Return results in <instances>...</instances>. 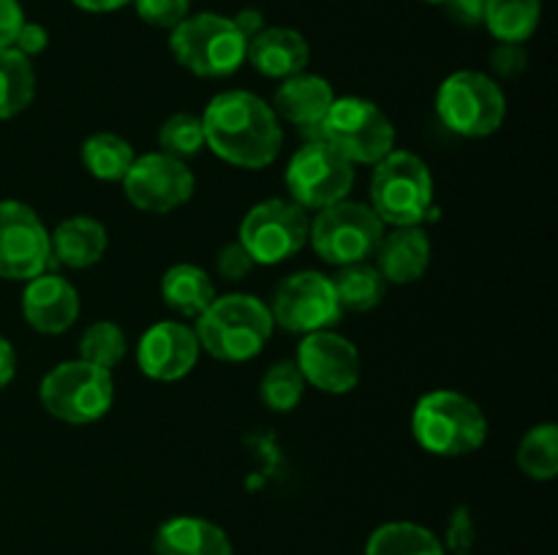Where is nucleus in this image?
I'll return each mask as SVG.
<instances>
[{"label": "nucleus", "mask_w": 558, "mask_h": 555, "mask_svg": "<svg viewBox=\"0 0 558 555\" xmlns=\"http://www.w3.org/2000/svg\"><path fill=\"white\" fill-rule=\"evenodd\" d=\"M202 118L205 147L238 169H267L283 145L281 120L265 98L248 90H227L210 98Z\"/></svg>", "instance_id": "f257e3e1"}, {"label": "nucleus", "mask_w": 558, "mask_h": 555, "mask_svg": "<svg viewBox=\"0 0 558 555\" xmlns=\"http://www.w3.org/2000/svg\"><path fill=\"white\" fill-rule=\"evenodd\" d=\"M276 321L270 308L254 294H223L196 316V341L218 362H248L270 343Z\"/></svg>", "instance_id": "f03ea898"}, {"label": "nucleus", "mask_w": 558, "mask_h": 555, "mask_svg": "<svg viewBox=\"0 0 558 555\" xmlns=\"http://www.w3.org/2000/svg\"><path fill=\"white\" fill-rule=\"evenodd\" d=\"M412 433L430 455L463 457L485 444L488 419L483 408L463 392L434 390L414 406Z\"/></svg>", "instance_id": "7ed1b4c3"}, {"label": "nucleus", "mask_w": 558, "mask_h": 555, "mask_svg": "<svg viewBox=\"0 0 558 555\" xmlns=\"http://www.w3.org/2000/svg\"><path fill=\"white\" fill-rule=\"evenodd\" d=\"M434 205L428 163L409 150H392L374 163L371 210L385 226H420Z\"/></svg>", "instance_id": "20e7f679"}, {"label": "nucleus", "mask_w": 558, "mask_h": 555, "mask_svg": "<svg viewBox=\"0 0 558 555\" xmlns=\"http://www.w3.org/2000/svg\"><path fill=\"white\" fill-rule=\"evenodd\" d=\"M169 49L174 60L191 74L205 76V79H223L245 63L248 41L238 30L232 16L205 11V14H189L174 27L169 36Z\"/></svg>", "instance_id": "39448f33"}, {"label": "nucleus", "mask_w": 558, "mask_h": 555, "mask_svg": "<svg viewBox=\"0 0 558 555\" xmlns=\"http://www.w3.org/2000/svg\"><path fill=\"white\" fill-rule=\"evenodd\" d=\"M436 114L447 131L466 139L496 134L507 118L499 82L483 71H456L436 90Z\"/></svg>", "instance_id": "423d86ee"}, {"label": "nucleus", "mask_w": 558, "mask_h": 555, "mask_svg": "<svg viewBox=\"0 0 558 555\" xmlns=\"http://www.w3.org/2000/svg\"><path fill=\"white\" fill-rule=\"evenodd\" d=\"M38 400L49 417L65 424H90L114 403V379L109 370L85 359H69L49 370L38 386Z\"/></svg>", "instance_id": "0eeeda50"}, {"label": "nucleus", "mask_w": 558, "mask_h": 555, "mask_svg": "<svg viewBox=\"0 0 558 555\" xmlns=\"http://www.w3.org/2000/svg\"><path fill=\"white\" fill-rule=\"evenodd\" d=\"M319 139L336 147L354 166H374L396 150V125L368 98L343 96L332 101L330 112L322 120Z\"/></svg>", "instance_id": "6e6552de"}, {"label": "nucleus", "mask_w": 558, "mask_h": 555, "mask_svg": "<svg viewBox=\"0 0 558 555\" xmlns=\"http://www.w3.org/2000/svg\"><path fill=\"white\" fill-rule=\"evenodd\" d=\"M385 237V223L379 221L371 205L341 199L336 205L316 210L308 223L311 248L327 264H354L368 261Z\"/></svg>", "instance_id": "1a4fd4ad"}, {"label": "nucleus", "mask_w": 558, "mask_h": 555, "mask_svg": "<svg viewBox=\"0 0 558 555\" xmlns=\"http://www.w3.org/2000/svg\"><path fill=\"white\" fill-rule=\"evenodd\" d=\"M308 223V212L292 199H265L245 212L238 243L248 250L254 264H281L305 248Z\"/></svg>", "instance_id": "9d476101"}, {"label": "nucleus", "mask_w": 558, "mask_h": 555, "mask_svg": "<svg viewBox=\"0 0 558 555\" xmlns=\"http://www.w3.org/2000/svg\"><path fill=\"white\" fill-rule=\"evenodd\" d=\"M283 183H287L289 199L305 212L325 210L349 196L354 185V163H349L325 139H314L294 152Z\"/></svg>", "instance_id": "9b49d317"}, {"label": "nucleus", "mask_w": 558, "mask_h": 555, "mask_svg": "<svg viewBox=\"0 0 558 555\" xmlns=\"http://www.w3.org/2000/svg\"><path fill=\"white\" fill-rule=\"evenodd\" d=\"M267 308H270L276 326H283L287 332H300V335L332 330L343 316L330 275L316 270H300L283 278L272 292Z\"/></svg>", "instance_id": "f8f14e48"}, {"label": "nucleus", "mask_w": 558, "mask_h": 555, "mask_svg": "<svg viewBox=\"0 0 558 555\" xmlns=\"http://www.w3.org/2000/svg\"><path fill=\"white\" fill-rule=\"evenodd\" d=\"M52 267L49 229L25 201H0V278L27 283Z\"/></svg>", "instance_id": "ddd939ff"}, {"label": "nucleus", "mask_w": 558, "mask_h": 555, "mask_svg": "<svg viewBox=\"0 0 558 555\" xmlns=\"http://www.w3.org/2000/svg\"><path fill=\"white\" fill-rule=\"evenodd\" d=\"M194 185L196 180L189 163L161 150L136 156L123 177L125 199L150 215H167L183 207L194 196Z\"/></svg>", "instance_id": "4468645a"}, {"label": "nucleus", "mask_w": 558, "mask_h": 555, "mask_svg": "<svg viewBox=\"0 0 558 555\" xmlns=\"http://www.w3.org/2000/svg\"><path fill=\"white\" fill-rule=\"evenodd\" d=\"M298 368L305 384L316 386L327 395H347L360 384L363 362L360 351L349 337L336 330H319L303 335L298 346Z\"/></svg>", "instance_id": "2eb2a0df"}, {"label": "nucleus", "mask_w": 558, "mask_h": 555, "mask_svg": "<svg viewBox=\"0 0 558 555\" xmlns=\"http://www.w3.org/2000/svg\"><path fill=\"white\" fill-rule=\"evenodd\" d=\"M194 326L183 321H158L136 343V365L153 381H180L199 362Z\"/></svg>", "instance_id": "dca6fc26"}, {"label": "nucleus", "mask_w": 558, "mask_h": 555, "mask_svg": "<svg viewBox=\"0 0 558 555\" xmlns=\"http://www.w3.org/2000/svg\"><path fill=\"white\" fill-rule=\"evenodd\" d=\"M22 316L41 335H63L80 319V292L58 272H41L25 283Z\"/></svg>", "instance_id": "f3484780"}, {"label": "nucleus", "mask_w": 558, "mask_h": 555, "mask_svg": "<svg viewBox=\"0 0 558 555\" xmlns=\"http://www.w3.org/2000/svg\"><path fill=\"white\" fill-rule=\"evenodd\" d=\"M332 101H336V92H332V85L325 76L300 71L289 79H281L278 90L272 92L270 107L278 120H287V123L300 125V128L319 131Z\"/></svg>", "instance_id": "a211bd4d"}, {"label": "nucleus", "mask_w": 558, "mask_h": 555, "mask_svg": "<svg viewBox=\"0 0 558 555\" xmlns=\"http://www.w3.org/2000/svg\"><path fill=\"white\" fill-rule=\"evenodd\" d=\"M430 237L420 226H396L381 237L374 254L376 270L387 283L407 286L420 281L430 267Z\"/></svg>", "instance_id": "6ab92c4d"}, {"label": "nucleus", "mask_w": 558, "mask_h": 555, "mask_svg": "<svg viewBox=\"0 0 558 555\" xmlns=\"http://www.w3.org/2000/svg\"><path fill=\"white\" fill-rule=\"evenodd\" d=\"M311 58L308 41L303 33L292 27H265L256 33L245 49V63L254 65L262 76L270 79H289L305 71Z\"/></svg>", "instance_id": "aec40b11"}, {"label": "nucleus", "mask_w": 558, "mask_h": 555, "mask_svg": "<svg viewBox=\"0 0 558 555\" xmlns=\"http://www.w3.org/2000/svg\"><path fill=\"white\" fill-rule=\"evenodd\" d=\"M49 245H52V264L87 270L107 254V226L93 215H71L49 232Z\"/></svg>", "instance_id": "412c9836"}, {"label": "nucleus", "mask_w": 558, "mask_h": 555, "mask_svg": "<svg viewBox=\"0 0 558 555\" xmlns=\"http://www.w3.org/2000/svg\"><path fill=\"white\" fill-rule=\"evenodd\" d=\"M156 555H234L232 539L205 517H172L156 531Z\"/></svg>", "instance_id": "4be33fe9"}, {"label": "nucleus", "mask_w": 558, "mask_h": 555, "mask_svg": "<svg viewBox=\"0 0 558 555\" xmlns=\"http://www.w3.org/2000/svg\"><path fill=\"white\" fill-rule=\"evenodd\" d=\"M161 299L174 313L196 319L216 299V283L202 267L189 264V261L172 264L161 278Z\"/></svg>", "instance_id": "5701e85b"}, {"label": "nucleus", "mask_w": 558, "mask_h": 555, "mask_svg": "<svg viewBox=\"0 0 558 555\" xmlns=\"http://www.w3.org/2000/svg\"><path fill=\"white\" fill-rule=\"evenodd\" d=\"M543 20V0H485L483 25L496 41L526 44Z\"/></svg>", "instance_id": "b1692460"}, {"label": "nucleus", "mask_w": 558, "mask_h": 555, "mask_svg": "<svg viewBox=\"0 0 558 555\" xmlns=\"http://www.w3.org/2000/svg\"><path fill=\"white\" fill-rule=\"evenodd\" d=\"M330 281L343 313L347 310L349 313L374 310L387 294V281L371 261H354V264L338 267V272L330 275Z\"/></svg>", "instance_id": "393cba45"}, {"label": "nucleus", "mask_w": 558, "mask_h": 555, "mask_svg": "<svg viewBox=\"0 0 558 555\" xmlns=\"http://www.w3.org/2000/svg\"><path fill=\"white\" fill-rule=\"evenodd\" d=\"M365 555H447L445 544L430 528L409 520H392L376 528L365 544Z\"/></svg>", "instance_id": "a878e982"}, {"label": "nucleus", "mask_w": 558, "mask_h": 555, "mask_svg": "<svg viewBox=\"0 0 558 555\" xmlns=\"http://www.w3.org/2000/svg\"><path fill=\"white\" fill-rule=\"evenodd\" d=\"M36 98V69L33 60L14 47L0 49V120L25 112Z\"/></svg>", "instance_id": "bb28decb"}, {"label": "nucleus", "mask_w": 558, "mask_h": 555, "mask_svg": "<svg viewBox=\"0 0 558 555\" xmlns=\"http://www.w3.org/2000/svg\"><path fill=\"white\" fill-rule=\"evenodd\" d=\"M80 152L87 172L96 180H101V183H123L131 163L136 161V152L131 147V141L118 134H109V131H98V134L87 136L82 141Z\"/></svg>", "instance_id": "cd10ccee"}, {"label": "nucleus", "mask_w": 558, "mask_h": 555, "mask_svg": "<svg viewBox=\"0 0 558 555\" xmlns=\"http://www.w3.org/2000/svg\"><path fill=\"white\" fill-rule=\"evenodd\" d=\"M518 466L529 479L550 482L558 473V428L554 422L534 424L518 446Z\"/></svg>", "instance_id": "c85d7f7f"}, {"label": "nucleus", "mask_w": 558, "mask_h": 555, "mask_svg": "<svg viewBox=\"0 0 558 555\" xmlns=\"http://www.w3.org/2000/svg\"><path fill=\"white\" fill-rule=\"evenodd\" d=\"M305 379L300 373L298 362L294 359H281V362L270 365L267 373L262 375L259 395L270 411L276 414H289L300 406L305 395Z\"/></svg>", "instance_id": "c756f323"}, {"label": "nucleus", "mask_w": 558, "mask_h": 555, "mask_svg": "<svg viewBox=\"0 0 558 555\" xmlns=\"http://www.w3.org/2000/svg\"><path fill=\"white\" fill-rule=\"evenodd\" d=\"M125 351H129V341H125L123 326L114 321H96L80 337V359L109 373L123 362Z\"/></svg>", "instance_id": "7c9ffc66"}, {"label": "nucleus", "mask_w": 558, "mask_h": 555, "mask_svg": "<svg viewBox=\"0 0 558 555\" xmlns=\"http://www.w3.org/2000/svg\"><path fill=\"white\" fill-rule=\"evenodd\" d=\"M158 147L167 156L180 158H194L205 150V128H202L199 114L191 112H178L172 118H167L158 128Z\"/></svg>", "instance_id": "2f4dec72"}, {"label": "nucleus", "mask_w": 558, "mask_h": 555, "mask_svg": "<svg viewBox=\"0 0 558 555\" xmlns=\"http://www.w3.org/2000/svg\"><path fill=\"white\" fill-rule=\"evenodd\" d=\"M131 3L142 22H147L150 27H161V30H174L191 9V0H131Z\"/></svg>", "instance_id": "473e14b6"}, {"label": "nucleus", "mask_w": 558, "mask_h": 555, "mask_svg": "<svg viewBox=\"0 0 558 555\" xmlns=\"http://www.w3.org/2000/svg\"><path fill=\"white\" fill-rule=\"evenodd\" d=\"M474 517L466 506H458L447 520V536H445V553L452 555H472L474 550Z\"/></svg>", "instance_id": "72a5a7b5"}, {"label": "nucleus", "mask_w": 558, "mask_h": 555, "mask_svg": "<svg viewBox=\"0 0 558 555\" xmlns=\"http://www.w3.org/2000/svg\"><path fill=\"white\" fill-rule=\"evenodd\" d=\"M529 65V54L523 49V44H505L499 41L496 49L490 52V71L501 79H515L526 71Z\"/></svg>", "instance_id": "f704fd0d"}, {"label": "nucleus", "mask_w": 558, "mask_h": 555, "mask_svg": "<svg viewBox=\"0 0 558 555\" xmlns=\"http://www.w3.org/2000/svg\"><path fill=\"white\" fill-rule=\"evenodd\" d=\"M254 267H256L254 259H251L248 250H245L240 243L223 245L216 256V270L223 281H243Z\"/></svg>", "instance_id": "c9c22d12"}, {"label": "nucleus", "mask_w": 558, "mask_h": 555, "mask_svg": "<svg viewBox=\"0 0 558 555\" xmlns=\"http://www.w3.org/2000/svg\"><path fill=\"white\" fill-rule=\"evenodd\" d=\"M47 44H49L47 27L38 25V22L25 20V25L20 27V33H16L11 47H14L20 54H25V58H36V54H41L44 49H47Z\"/></svg>", "instance_id": "e433bc0d"}, {"label": "nucleus", "mask_w": 558, "mask_h": 555, "mask_svg": "<svg viewBox=\"0 0 558 555\" xmlns=\"http://www.w3.org/2000/svg\"><path fill=\"white\" fill-rule=\"evenodd\" d=\"M22 25H25V11L20 0H0V49L14 44Z\"/></svg>", "instance_id": "4c0bfd02"}, {"label": "nucleus", "mask_w": 558, "mask_h": 555, "mask_svg": "<svg viewBox=\"0 0 558 555\" xmlns=\"http://www.w3.org/2000/svg\"><path fill=\"white\" fill-rule=\"evenodd\" d=\"M447 14L463 27H474L483 25V14H485V0H447L445 3Z\"/></svg>", "instance_id": "58836bf2"}, {"label": "nucleus", "mask_w": 558, "mask_h": 555, "mask_svg": "<svg viewBox=\"0 0 558 555\" xmlns=\"http://www.w3.org/2000/svg\"><path fill=\"white\" fill-rule=\"evenodd\" d=\"M232 22L238 25V30L243 33L245 41H251L256 33L265 30V16H262V11L256 9H243L238 16H232Z\"/></svg>", "instance_id": "ea45409f"}, {"label": "nucleus", "mask_w": 558, "mask_h": 555, "mask_svg": "<svg viewBox=\"0 0 558 555\" xmlns=\"http://www.w3.org/2000/svg\"><path fill=\"white\" fill-rule=\"evenodd\" d=\"M14 373H16L14 346H11V343L0 335V390H5V386L11 384Z\"/></svg>", "instance_id": "a19ab883"}, {"label": "nucleus", "mask_w": 558, "mask_h": 555, "mask_svg": "<svg viewBox=\"0 0 558 555\" xmlns=\"http://www.w3.org/2000/svg\"><path fill=\"white\" fill-rule=\"evenodd\" d=\"M71 3L82 11H90V14H107V11L123 9L131 0H71Z\"/></svg>", "instance_id": "79ce46f5"}, {"label": "nucleus", "mask_w": 558, "mask_h": 555, "mask_svg": "<svg viewBox=\"0 0 558 555\" xmlns=\"http://www.w3.org/2000/svg\"><path fill=\"white\" fill-rule=\"evenodd\" d=\"M425 3H436V5H445L447 0H425Z\"/></svg>", "instance_id": "37998d69"}]
</instances>
